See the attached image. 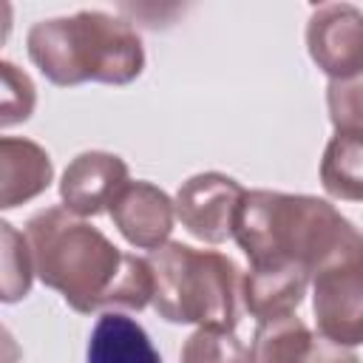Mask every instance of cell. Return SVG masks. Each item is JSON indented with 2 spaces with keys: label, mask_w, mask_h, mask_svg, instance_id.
Here are the masks:
<instances>
[{
  "label": "cell",
  "mask_w": 363,
  "mask_h": 363,
  "mask_svg": "<svg viewBox=\"0 0 363 363\" xmlns=\"http://www.w3.org/2000/svg\"><path fill=\"white\" fill-rule=\"evenodd\" d=\"M244 193L247 190L233 176L216 170L196 173L187 182H182L173 199L176 218L193 238L204 244H221L233 238V224Z\"/></svg>",
  "instance_id": "6"
},
{
  "label": "cell",
  "mask_w": 363,
  "mask_h": 363,
  "mask_svg": "<svg viewBox=\"0 0 363 363\" xmlns=\"http://www.w3.org/2000/svg\"><path fill=\"white\" fill-rule=\"evenodd\" d=\"M88 363H162L147 332L122 312H105L88 337Z\"/></svg>",
  "instance_id": "13"
},
{
  "label": "cell",
  "mask_w": 363,
  "mask_h": 363,
  "mask_svg": "<svg viewBox=\"0 0 363 363\" xmlns=\"http://www.w3.org/2000/svg\"><path fill=\"white\" fill-rule=\"evenodd\" d=\"M326 108L335 133H363V74L329 79Z\"/></svg>",
  "instance_id": "17"
},
{
  "label": "cell",
  "mask_w": 363,
  "mask_h": 363,
  "mask_svg": "<svg viewBox=\"0 0 363 363\" xmlns=\"http://www.w3.org/2000/svg\"><path fill=\"white\" fill-rule=\"evenodd\" d=\"M113 227L122 233V238L136 250H159L170 241L173 221H176V204L173 199L150 184V182H128L116 199L108 207Z\"/></svg>",
  "instance_id": "10"
},
{
  "label": "cell",
  "mask_w": 363,
  "mask_h": 363,
  "mask_svg": "<svg viewBox=\"0 0 363 363\" xmlns=\"http://www.w3.org/2000/svg\"><path fill=\"white\" fill-rule=\"evenodd\" d=\"M312 275L298 261H269V264H250L241 281V301L244 309L261 323L272 318L292 315L309 286Z\"/></svg>",
  "instance_id": "11"
},
{
  "label": "cell",
  "mask_w": 363,
  "mask_h": 363,
  "mask_svg": "<svg viewBox=\"0 0 363 363\" xmlns=\"http://www.w3.org/2000/svg\"><path fill=\"white\" fill-rule=\"evenodd\" d=\"M3 235V303H17L31 289L34 275V258L26 233H17L14 224L0 221Z\"/></svg>",
  "instance_id": "16"
},
{
  "label": "cell",
  "mask_w": 363,
  "mask_h": 363,
  "mask_svg": "<svg viewBox=\"0 0 363 363\" xmlns=\"http://www.w3.org/2000/svg\"><path fill=\"white\" fill-rule=\"evenodd\" d=\"M0 77H3V91H0V125L11 128L20 125L31 116L37 105V91L34 82L26 71H20L14 62L3 60L0 62Z\"/></svg>",
  "instance_id": "18"
},
{
  "label": "cell",
  "mask_w": 363,
  "mask_h": 363,
  "mask_svg": "<svg viewBox=\"0 0 363 363\" xmlns=\"http://www.w3.org/2000/svg\"><path fill=\"white\" fill-rule=\"evenodd\" d=\"M320 184L332 199L363 201V133H335L320 159Z\"/></svg>",
  "instance_id": "14"
},
{
  "label": "cell",
  "mask_w": 363,
  "mask_h": 363,
  "mask_svg": "<svg viewBox=\"0 0 363 363\" xmlns=\"http://www.w3.org/2000/svg\"><path fill=\"white\" fill-rule=\"evenodd\" d=\"M128 164L108 150H85L68 162L60 179L62 207L79 218H94L111 207L116 193L128 184Z\"/></svg>",
  "instance_id": "9"
},
{
  "label": "cell",
  "mask_w": 363,
  "mask_h": 363,
  "mask_svg": "<svg viewBox=\"0 0 363 363\" xmlns=\"http://www.w3.org/2000/svg\"><path fill=\"white\" fill-rule=\"evenodd\" d=\"M37 278L82 312L145 309L153 301L150 261L119 250L102 230L65 207H45L26 221Z\"/></svg>",
  "instance_id": "1"
},
{
  "label": "cell",
  "mask_w": 363,
  "mask_h": 363,
  "mask_svg": "<svg viewBox=\"0 0 363 363\" xmlns=\"http://www.w3.org/2000/svg\"><path fill=\"white\" fill-rule=\"evenodd\" d=\"M250 363H360V357L352 346H340L320 332L315 335L292 312L255 326Z\"/></svg>",
  "instance_id": "8"
},
{
  "label": "cell",
  "mask_w": 363,
  "mask_h": 363,
  "mask_svg": "<svg viewBox=\"0 0 363 363\" xmlns=\"http://www.w3.org/2000/svg\"><path fill=\"white\" fill-rule=\"evenodd\" d=\"M54 162L43 145L20 136L0 139V207L11 210L48 190Z\"/></svg>",
  "instance_id": "12"
},
{
  "label": "cell",
  "mask_w": 363,
  "mask_h": 363,
  "mask_svg": "<svg viewBox=\"0 0 363 363\" xmlns=\"http://www.w3.org/2000/svg\"><path fill=\"white\" fill-rule=\"evenodd\" d=\"M179 363H250V349L235 329L199 326L184 340Z\"/></svg>",
  "instance_id": "15"
},
{
  "label": "cell",
  "mask_w": 363,
  "mask_h": 363,
  "mask_svg": "<svg viewBox=\"0 0 363 363\" xmlns=\"http://www.w3.org/2000/svg\"><path fill=\"white\" fill-rule=\"evenodd\" d=\"M153 269V309L167 323L235 329L241 272L216 250L167 241L147 255Z\"/></svg>",
  "instance_id": "4"
},
{
  "label": "cell",
  "mask_w": 363,
  "mask_h": 363,
  "mask_svg": "<svg viewBox=\"0 0 363 363\" xmlns=\"http://www.w3.org/2000/svg\"><path fill=\"white\" fill-rule=\"evenodd\" d=\"M306 48L329 79L363 74V11L352 3H323L309 14Z\"/></svg>",
  "instance_id": "7"
},
{
  "label": "cell",
  "mask_w": 363,
  "mask_h": 363,
  "mask_svg": "<svg viewBox=\"0 0 363 363\" xmlns=\"http://www.w3.org/2000/svg\"><path fill=\"white\" fill-rule=\"evenodd\" d=\"M354 230L349 218L318 196L247 190L235 213L233 238L250 264L298 261L312 275Z\"/></svg>",
  "instance_id": "3"
},
{
  "label": "cell",
  "mask_w": 363,
  "mask_h": 363,
  "mask_svg": "<svg viewBox=\"0 0 363 363\" xmlns=\"http://www.w3.org/2000/svg\"><path fill=\"white\" fill-rule=\"evenodd\" d=\"M26 48L40 74L62 88L79 82L128 85L145 68V48L136 28L99 9L34 23Z\"/></svg>",
  "instance_id": "2"
},
{
  "label": "cell",
  "mask_w": 363,
  "mask_h": 363,
  "mask_svg": "<svg viewBox=\"0 0 363 363\" xmlns=\"http://www.w3.org/2000/svg\"><path fill=\"white\" fill-rule=\"evenodd\" d=\"M318 332L340 346L363 343V233L354 230L312 269Z\"/></svg>",
  "instance_id": "5"
}]
</instances>
